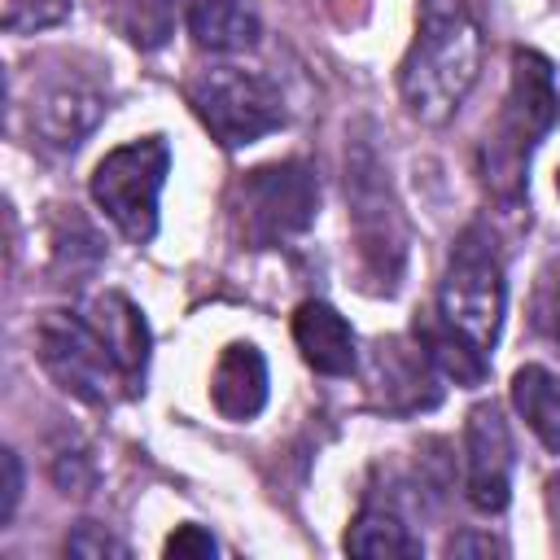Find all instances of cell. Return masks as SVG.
Wrapping results in <instances>:
<instances>
[{
  "mask_svg": "<svg viewBox=\"0 0 560 560\" xmlns=\"http://www.w3.org/2000/svg\"><path fill=\"white\" fill-rule=\"evenodd\" d=\"M512 402L534 429V438L560 455V376L542 363H525L512 376Z\"/></svg>",
  "mask_w": 560,
  "mask_h": 560,
  "instance_id": "16",
  "label": "cell"
},
{
  "mask_svg": "<svg viewBox=\"0 0 560 560\" xmlns=\"http://www.w3.org/2000/svg\"><path fill=\"white\" fill-rule=\"evenodd\" d=\"M66 556H79V560H105V556H114V560H127V542H118L105 525H92V521H83L70 538H66Z\"/></svg>",
  "mask_w": 560,
  "mask_h": 560,
  "instance_id": "21",
  "label": "cell"
},
{
  "mask_svg": "<svg viewBox=\"0 0 560 560\" xmlns=\"http://www.w3.org/2000/svg\"><path fill=\"white\" fill-rule=\"evenodd\" d=\"M0 18L9 35H35L70 18V0H0Z\"/></svg>",
  "mask_w": 560,
  "mask_h": 560,
  "instance_id": "20",
  "label": "cell"
},
{
  "mask_svg": "<svg viewBox=\"0 0 560 560\" xmlns=\"http://www.w3.org/2000/svg\"><path fill=\"white\" fill-rule=\"evenodd\" d=\"M477 70H481V26L464 9H429L398 70V92L407 114L424 127H442L472 92Z\"/></svg>",
  "mask_w": 560,
  "mask_h": 560,
  "instance_id": "1",
  "label": "cell"
},
{
  "mask_svg": "<svg viewBox=\"0 0 560 560\" xmlns=\"http://www.w3.org/2000/svg\"><path fill=\"white\" fill-rule=\"evenodd\" d=\"M551 332L560 337V280H556V302H551Z\"/></svg>",
  "mask_w": 560,
  "mask_h": 560,
  "instance_id": "26",
  "label": "cell"
},
{
  "mask_svg": "<svg viewBox=\"0 0 560 560\" xmlns=\"http://www.w3.org/2000/svg\"><path fill=\"white\" fill-rule=\"evenodd\" d=\"M188 105L223 149H245L284 127L280 88L245 66H210L188 83Z\"/></svg>",
  "mask_w": 560,
  "mask_h": 560,
  "instance_id": "6",
  "label": "cell"
},
{
  "mask_svg": "<svg viewBox=\"0 0 560 560\" xmlns=\"http://www.w3.org/2000/svg\"><path fill=\"white\" fill-rule=\"evenodd\" d=\"M503 542H494L490 534H459L446 542V556H499Z\"/></svg>",
  "mask_w": 560,
  "mask_h": 560,
  "instance_id": "25",
  "label": "cell"
},
{
  "mask_svg": "<svg viewBox=\"0 0 560 560\" xmlns=\"http://www.w3.org/2000/svg\"><path fill=\"white\" fill-rule=\"evenodd\" d=\"M503 302H508V284H503L499 249L481 223H468L455 236L446 271H442L438 319L451 324L481 354H490L503 328Z\"/></svg>",
  "mask_w": 560,
  "mask_h": 560,
  "instance_id": "3",
  "label": "cell"
},
{
  "mask_svg": "<svg viewBox=\"0 0 560 560\" xmlns=\"http://www.w3.org/2000/svg\"><path fill=\"white\" fill-rule=\"evenodd\" d=\"M464 490L477 512H503L512 494V433L494 402H477L464 424Z\"/></svg>",
  "mask_w": 560,
  "mask_h": 560,
  "instance_id": "9",
  "label": "cell"
},
{
  "mask_svg": "<svg viewBox=\"0 0 560 560\" xmlns=\"http://www.w3.org/2000/svg\"><path fill=\"white\" fill-rule=\"evenodd\" d=\"M319 214V179L306 162H267L236 179L232 228L249 249H276L302 236Z\"/></svg>",
  "mask_w": 560,
  "mask_h": 560,
  "instance_id": "4",
  "label": "cell"
},
{
  "mask_svg": "<svg viewBox=\"0 0 560 560\" xmlns=\"http://www.w3.org/2000/svg\"><path fill=\"white\" fill-rule=\"evenodd\" d=\"M346 551L350 556H368V560H411L424 547H420V538L407 529V521L398 512L368 503L354 516V525L346 529Z\"/></svg>",
  "mask_w": 560,
  "mask_h": 560,
  "instance_id": "17",
  "label": "cell"
},
{
  "mask_svg": "<svg viewBox=\"0 0 560 560\" xmlns=\"http://www.w3.org/2000/svg\"><path fill=\"white\" fill-rule=\"evenodd\" d=\"M556 192H560V175H556Z\"/></svg>",
  "mask_w": 560,
  "mask_h": 560,
  "instance_id": "27",
  "label": "cell"
},
{
  "mask_svg": "<svg viewBox=\"0 0 560 560\" xmlns=\"http://www.w3.org/2000/svg\"><path fill=\"white\" fill-rule=\"evenodd\" d=\"M416 341H420V350L429 354V363L438 368V376H451L455 385H481V376H486V354L472 346V341H464L451 324H442V319H416Z\"/></svg>",
  "mask_w": 560,
  "mask_h": 560,
  "instance_id": "18",
  "label": "cell"
},
{
  "mask_svg": "<svg viewBox=\"0 0 560 560\" xmlns=\"http://www.w3.org/2000/svg\"><path fill=\"white\" fill-rule=\"evenodd\" d=\"M52 477H57V486H61L66 494H88V486H92V464H88L83 451H57V455H52Z\"/></svg>",
  "mask_w": 560,
  "mask_h": 560,
  "instance_id": "23",
  "label": "cell"
},
{
  "mask_svg": "<svg viewBox=\"0 0 560 560\" xmlns=\"http://www.w3.org/2000/svg\"><path fill=\"white\" fill-rule=\"evenodd\" d=\"M293 341L302 350V359L324 372V376H350L359 363V346H354V328L346 324V315L319 298L302 302L293 315Z\"/></svg>",
  "mask_w": 560,
  "mask_h": 560,
  "instance_id": "13",
  "label": "cell"
},
{
  "mask_svg": "<svg viewBox=\"0 0 560 560\" xmlns=\"http://www.w3.org/2000/svg\"><path fill=\"white\" fill-rule=\"evenodd\" d=\"M210 402L232 424H245L267 407V359L254 341L223 346V354L210 372Z\"/></svg>",
  "mask_w": 560,
  "mask_h": 560,
  "instance_id": "12",
  "label": "cell"
},
{
  "mask_svg": "<svg viewBox=\"0 0 560 560\" xmlns=\"http://www.w3.org/2000/svg\"><path fill=\"white\" fill-rule=\"evenodd\" d=\"M560 118V92H556V74L551 61L534 48H516L512 52V88L503 101V118L486 158V179L503 201H516L525 192V166L534 144L556 127Z\"/></svg>",
  "mask_w": 560,
  "mask_h": 560,
  "instance_id": "2",
  "label": "cell"
},
{
  "mask_svg": "<svg viewBox=\"0 0 560 560\" xmlns=\"http://www.w3.org/2000/svg\"><path fill=\"white\" fill-rule=\"evenodd\" d=\"M171 560H210L214 551H219V542L210 538V529H201V525H179L171 538H166V547H162Z\"/></svg>",
  "mask_w": 560,
  "mask_h": 560,
  "instance_id": "22",
  "label": "cell"
},
{
  "mask_svg": "<svg viewBox=\"0 0 560 560\" xmlns=\"http://www.w3.org/2000/svg\"><path fill=\"white\" fill-rule=\"evenodd\" d=\"M18 499H22V459L18 451H0V529L13 521L18 512Z\"/></svg>",
  "mask_w": 560,
  "mask_h": 560,
  "instance_id": "24",
  "label": "cell"
},
{
  "mask_svg": "<svg viewBox=\"0 0 560 560\" xmlns=\"http://www.w3.org/2000/svg\"><path fill=\"white\" fill-rule=\"evenodd\" d=\"M101 114L105 96L88 79H57L31 96V127L52 149H79L83 136H92V127L101 122Z\"/></svg>",
  "mask_w": 560,
  "mask_h": 560,
  "instance_id": "10",
  "label": "cell"
},
{
  "mask_svg": "<svg viewBox=\"0 0 560 560\" xmlns=\"http://www.w3.org/2000/svg\"><path fill=\"white\" fill-rule=\"evenodd\" d=\"M179 18L197 48L210 52H245L262 35L254 0H179Z\"/></svg>",
  "mask_w": 560,
  "mask_h": 560,
  "instance_id": "14",
  "label": "cell"
},
{
  "mask_svg": "<svg viewBox=\"0 0 560 560\" xmlns=\"http://www.w3.org/2000/svg\"><path fill=\"white\" fill-rule=\"evenodd\" d=\"M171 149L162 136H140L131 144L109 149L92 171V201L105 210V219L136 245L153 241L158 232V201L166 188Z\"/></svg>",
  "mask_w": 560,
  "mask_h": 560,
  "instance_id": "7",
  "label": "cell"
},
{
  "mask_svg": "<svg viewBox=\"0 0 560 560\" xmlns=\"http://www.w3.org/2000/svg\"><path fill=\"white\" fill-rule=\"evenodd\" d=\"M35 359L57 381V389H66L88 407H109L118 394H136L118 354L88 315L44 311L35 319Z\"/></svg>",
  "mask_w": 560,
  "mask_h": 560,
  "instance_id": "5",
  "label": "cell"
},
{
  "mask_svg": "<svg viewBox=\"0 0 560 560\" xmlns=\"http://www.w3.org/2000/svg\"><path fill=\"white\" fill-rule=\"evenodd\" d=\"M346 192L354 201L363 258L394 289V276H398V262H402V228H398V214H394V201H389V188L381 179V166H376L372 149H359L354 158H346Z\"/></svg>",
  "mask_w": 560,
  "mask_h": 560,
  "instance_id": "8",
  "label": "cell"
},
{
  "mask_svg": "<svg viewBox=\"0 0 560 560\" xmlns=\"http://www.w3.org/2000/svg\"><path fill=\"white\" fill-rule=\"evenodd\" d=\"M433 381H438V368L429 363L420 341H416V350L407 341H398V337L376 346L372 385H376V394L385 398L389 411H424V407H433L438 402V385Z\"/></svg>",
  "mask_w": 560,
  "mask_h": 560,
  "instance_id": "11",
  "label": "cell"
},
{
  "mask_svg": "<svg viewBox=\"0 0 560 560\" xmlns=\"http://www.w3.org/2000/svg\"><path fill=\"white\" fill-rule=\"evenodd\" d=\"M88 319H92L96 332L109 341V350L118 354V363H122L131 389L140 394V389H144V368H149V324H144L140 306H136L127 293L105 289V293L92 298Z\"/></svg>",
  "mask_w": 560,
  "mask_h": 560,
  "instance_id": "15",
  "label": "cell"
},
{
  "mask_svg": "<svg viewBox=\"0 0 560 560\" xmlns=\"http://www.w3.org/2000/svg\"><path fill=\"white\" fill-rule=\"evenodd\" d=\"M109 22L136 48H162L175 31L179 0H105Z\"/></svg>",
  "mask_w": 560,
  "mask_h": 560,
  "instance_id": "19",
  "label": "cell"
}]
</instances>
